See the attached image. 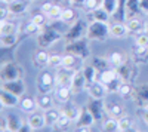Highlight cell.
<instances>
[{"label":"cell","mask_w":148,"mask_h":132,"mask_svg":"<svg viewBox=\"0 0 148 132\" xmlns=\"http://www.w3.org/2000/svg\"><path fill=\"white\" fill-rule=\"evenodd\" d=\"M86 91H88L89 97L90 98H95V100H104L105 95L108 94L107 88L102 85L99 80H96V82L90 83V85H88V86H86Z\"/></svg>","instance_id":"15"},{"label":"cell","mask_w":148,"mask_h":132,"mask_svg":"<svg viewBox=\"0 0 148 132\" xmlns=\"http://www.w3.org/2000/svg\"><path fill=\"white\" fill-rule=\"evenodd\" d=\"M86 16H88L89 21H101V22H110V18H111V15L102 6L88 12V15H86Z\"/></svg>","instance_id":"24"},{"label":"cell","mask_w":148,"mask_h":132,"mask_svg":"<svg viewBox=\"0 0 148 132\" xmlns=\"http://www.w3.org/2000/svg\"><path fill=\"white\" fill-rule=\"evenodd\" d=\"M90 64H92L98 71H99V73L105 71L107 68H110V61H108V59H105V58H102V56H95V58H92Z\"/></svg>","instance_id":"35"},{"label":"cell","mask_w":148,"mask_h":132,"mask_svg":"<svg viewBox=\"0 0 148 132\" xmlns=\"http://www.w3.org/2000/svg\"><path fill=\"white\" fill-rule=\"evenodd\" d=\"M119 5H120V0H102V3H101V6L108 12L111 16H113L116 12H117Z\"/></svg>","instance_id":"37"},{"label":"cell","mask_w":148,"mask_h":132,"mask_svg":"<svg viewBox=\"0 0 148 132\" xmlns=\"http://www.w3.org/2000/svg\"><path fill=\"white\" fill-rule=\"evenodd\" d=\"M126 27H127V31L130 34H139L142 31L147 30V24L144 21H141L138 16H132V18H127L125 21Z\"/></svg>","instance_id":"18"},{"label":"cell","mask_w":148,"mask_h":132,"mask_svg":"<svg viewBox=\"0 0 148 132\" xmlns=\"http://www.w3.org/2000/svg\"><path fill=\"white\" fill-rule=\"evenodd\" d=\"M19 109L22 110V111H25V113H33L34 111V109L37 107V102H36V100L34 98H31V97H22L21 100H19Z\"/></svg>","instance_id":"29"},{"label":"cell","mask_w":148,"mask_h":132,"mask_svg":"<svg viewBox=\"0 0 148 132\" xmlns=\"http://www.w3.org/2000/svg\"><path fill=\"white\" fill-rule=\"evenodd\" d=\"M89 109V111L92 113V116L95 117V120H101L104 113H107V105H104L102 100H95V98H90V101L86 105Z\"/></svg>","instance_id":"14"},{"label":"cell","mask_w":148,"mask_h":132,"mask_svg":"<svg viewBox=\"0 0 148 132\" xmlns=\"http://www.w3.org/2000/svg\"><path fill=\"white\" fill-rule=\"evenodd\" d=\"M18 42V33L14 34H0V45L2 47H12Z\"/></svg>","instance_id":"31"},{"label":"cell","mask_w":148,"mask_h":132,"mask_svg":"<svg viewBox=\"0 0 148 132\" xmlns=\"http://www.w3.org/2000/svg\"><path fill=\"white\" fill-rule=\"evenodd\" d=\"M125 12H126V19L127 18H132V16H136L138 12H141L139 0H126V3H125Z\"/></svg>","instance_id":"27"},{"label":"cell","mask_w":148,"mask_h":132,"mask_svg":"<svg viewBox=\"0 0 148 132\" xmlns=\"http://www.w3.org/2000/svg\"><path fill=\"white\" fill-rule=\"evenodd\" d=\"M139 8H141V12L148 15V0H139Z\"/></svg>","instance_id":"50"},{"label":"cell","mask_w":148,"mask_h":132,"mask_svg":"<svg viewBox=\"0 0 148 132\" xmlns=\"http://www.w3.org/2000/svg\"><path fill=\"white\" fill-rule=\"evenodd\" d=\"M107 114L108 116H113V117H121V116H125V110L121 109V107L119 104H114V102H111L107 105Z\"/></svg>","instance_id":"39"},{"label":"cell","mask_w":148,"mask_h":132,"mask_svg":"<svg viewBox=\"0 0 148 132\" xmlns=\"http://www.w3.org/2000/svg\"><path fill=\"white\" fill-rule=\"evenodd\" d=\"M132 126H133V123H132V120H130L127 116H121V117H119V131L126 132V131H130Z\"/></svg>","instance_id":"41"},{"label":"cell","mask_w":148,"mask_h":132,"mask_svg":"<svg viewBox=\"0 0 148 132\" xmlns=\"http://www.w3.org/2000/svg\"><path fill=\"white\" fill-rule=\"evenodd\" d=\"M49 63H51V55H49L45 49H42V47L33 55V64L37 68H45V67L49 65Z\"/></svg>","instance_id":"23"},{"label":"cell","mask_w":148,"mask_h":132,"mask_svg":"<svg viewBox=\"0 0 148 132\" xmlns=\"http://www.w3.org/2000/svg\"><path fill=\"white\" fill-rule=\"evenodd\" d=\"M65 2H71V0H65Z\"/></svg>","instance_id":"56"},{"label":"cell","mask_w":148,"mask_h":132,"mask_svg":"<svg viewBox=\"0 0 148 132\" xmlns=\"http://www.w3.org/2000/svg\"><path fill=\"white\" fill-rule=\"evenodd\" d=\"M142 119H144V122L148 126V105L147 107H142Z\"/></svg>","instance_id":"52"},{"label":"cell","mask_w":148,"mask_h":132,"mask_svg":"<svg viewBox=\"0 0 148 132\" xmlns=\"http://www.w3.org/2000/svg\"><path fill=\"white\" fill-rule=\"evenodd\" d=\"M62 58H64V55H59V54L51 55V63H49V67H53V68L62 67Z\"/></svg>","instance_id":"45"},{"label":"cell","mask_w":148,"mask_h":132,"mask_svg":"<svg viewBox=\"0 0 148 132\" xmlns=\"http://www.w3.org/2000/svg\"><path fill=\"white\" fill-rule=\"evenodd\" d=\"M84 2H86V0H71V3H73L74 6H82V8H83Z\"/></svg>","instance_id":"54"},{"label":"cell","mask_w":148,"mask_h":132,"mask_svg":"<svg viewBox=\"0 0 148 132\" xmlns=\"http://www.w3.org/2000/svg\"><path fill=\"white\" fill-rule=\"evenodd\" d=\"M101 3H102V0H86L84 5H83V8L88 10V12H90V10H93V9H96V8H99Z\"/></svg>","instance_id":"48"},{"label":"cell","mask_w":148,"mask_h":132,"mask_svg":"<svg viewBox=\"0 0 148 132\" xmlns=\"http://www.w3.org/2000/svg\"><path fill=\"white\" fill-rule=\"evenodd\" d=\"M61 116V111H58L56 109H49L45 111V122H46V126L49 128H53L56 126V122H58V119Z\"/></svg>","instance_id":"28"},{"label":"cell","mask_w":148,"mask_h":132,"mask_svg":"<svg viewBox=\"0 0 148 132\" xmlns=\"http://www.w3.org/2000/svg\"><path fill=\"white\" fill-rule=\"evenodd\" d=\"M80 111H82V107H79L76 102H70V101L65 102L62 105V109H61V113H64L67 117H70L73 122H76V119L79 117Z\"/></svg>","instance_id":"25"},{"label":"cell","mask_w":148,"mask_h":132,"mask_svg":"<svg viewBox=\"0 0 148 132\" xmlns=\"http://www.w3.org/2000/svg\"><path fill=\"white\" fill-rule=\"evenodd\" d=\"M12 2H14V0H2L3 5H9V3H12Z\"/></svg>","instance_id":"55"},{"label":"cell","mask_w":148,"mask_h":132,"mask_svg":"<svg viewBox=\"0 0 148 132\" xmlns=\"http://www.w3.org/2000/svg\"><path fill=\"white\" fill-rule=\"evenodd\" d=\"M27 123L31 126L33 131H37V129H42L43 126H46V122H45V113H31L27 119Z\"/></svg>","instance_id":"26"},{"label":"cell","mask_w":148,"mask_h":132,"mask_svg":"<svg viewBox=\"0 0 148 132\" xmlns=\"http://www.w3.org/2000/svg\"><path fill=\"white\" fill-rule=\"evenodd\" d=\"M46 14H45V12L42 10V12H37V14H34L33 16H31V22H34V24H37V25H39V27H45L46 25Z\"/></svg>","instance_id":"42"},{"label":"cell","mask_w":148,"mask_h":132,"mask_svg":"<svg viewBox=\"0 0 148 132\" xmlns=\"http://www.w3.org/2000/svg\"><path fill=\"white\" fill-rule=\"evenodd\" d=\"M88 86V82H86V77H84V73H83V68H79L76 70L74 73V77H73V82H71V91L73 94H80L83 89H86Z\"/></svg>","instance_id":"16"},{"label":"cell","mask_w":148,"mask_h":132,"mask_svg":"<svg viewBox=\"0 0 148 132\" xmlns=\"http://www.w3.org/2000/svg\"><path fill=\"white\" fill-rule=\"evenodd\" d=\"M64 37V31H61L56 28V25H49L47 28H42L40 33L36 36V42L37 46L46 49V47H51L52 45H55L58 40H61Z\"/></svg>","instance_id":"1"},{"label":"cell","mask_w":148,"mask_h":132,"mask_svg":"<svg viewBox=\"0 0 148 132\" xmlns=\"http://www.w3.org/2000/svg\"><path fill=\"white\" fill-rule=\"evenodd\" d=\"M62 8H61L59 5H53L51 9H49V12H47V18H51V19H59L61 18V15H62Z\"/></svg>","instance_id":"43"},{"label":"cell","mask_w":148,"mask_h":132,"mask_svg":"<svg viewBox=\"0 0 148 132\" xmlns=\"http://www.w3.org/2000/svg\"><path fill=\"white\" fill-rule=\"evenodd\" d=\"M76 70L65 68V67H59L55 71V82L58 86H71V82L74 77Z\"/></svg>","instance_id":"10"},{"label":"cell","mask_w":148,"mask_h":132,"mask_svg":"<svg viewBox=\"0 0 148 132\" xmlns=\"http://www.w3.org/2000/svg\"><path fill=\"white\" fill-rule=\"evenodd\" d=\"M19 97L12 92H8L5 89H0V104H2L3 109H12V107H16L19 104Z\"/></svg>","instance_id":"17"},{"label":"cell","mask_w":148,"mask_h":132,"mask_svg":"<svg viewBox=\"0 0 148 132\" xmlns=\"http://www.w3.org/2000/svg\"><path fill=\"white\" fill-rule=\"evenodd\" d=\"M86 33H88V24L83 19H77V21H74L70 25V28L64 33V39H65L67 43H70V42L86 37Z\"/></svg>","instance_id":"5"},{"label":"cell","mask_w":148,"mask_h":132,"mask_svg":"<svg viewBox=\"0 0 148 132\" xmlns=\"http://www.w3.org/2000/svg\"><path fill=\"white\" fill-rule=\"evenodd\" d=\"M99 82L107 88L108 94H117L119 88L121 86V83L125 80L121 79L117 68L113 67V68H107L105 71L99 73Z\"/></svg>","instance_id":"2"},{"label":"cell","mask_w":148,"mask_h":132,"mask_svg":"<svg viewBox=\"0 0 148 132\" xmlns=\"http://www.w3.org/2000/svg\"><path fill=\"white\" fill-rule=\"evenodd\" d=\"M147 30H148V24H147Z\"/></svg>","instance_id":"57"},{"label":"cell","mask_w":148,"mask_h":132,"mask_svg":"<svg viewBox=\"0 0 148 132\" xmlns=\"http://www.w3.org/2000/svg\"><path fill=\"white\" fill-rule=\"evenodd\" d=\"M65 52L67 54H73L79 56L80 59H88L90 55V49H89V45L84 39H79V40H74L65 45Z\"/></svg>","instance_id":"6"},{"label":"cell","mask_w":148,"mask_h":132,"mask_svg":"<svg viewBox=\"0 0 148 132\" xmlns=\"http://www.w3.org/2000/svg\"><path fill=\"white\" fill-rule=\"evenodd\" d=\"M6 119H8V128H9V131H12V132L21 131L24 123H22V120L19 119L18 114H8Z\"/></svg>","instance_id":"30"},{"label":"cell","mask_w":148,"mask_h":132,"mask_svg":"<svg viewBox=\"0 0 148 132\" xmlns=\"http://www.w3.org/2000/svg\"><path fill=\"white\" fill-rule=\"evenodd\" d=\"M30 6H31V0H14L12 3L8 5L12 16H19V15L27 14Z\"/></svg>","instance_id":"13"},{"label":"cell","mask_w":148,"mask_h":132,"mask_svg":"<svg viewBox=\"0 0 148 132\" xmlns=\"http://www.w3.org/2000/svg\"><path fill=\"white\" fill-rule=\"evenodd\" d=\"M53 95H55V100L58 102L65 104L71 100V95H74V94L71 91V86H58L56 85V88L53 89Z\"/></svg>","instance_id":"21"},{"label":"cell","mask_w":148,"mask_h":132,"mask_svg":"<svg viewBox=\"0 0 148 132\" xmlns=\"http://www.w3.org/2000/svg\"><path fill=\"white\" fill-rule=\"evenodd\" d=\"M96 120H95V117L92 116V113L89 111V109H88V107H84V109H82L79 117L76 119V122H74V123H76V128L79 131H90V128L93 126Z\"/></svg>","instance_id":"7"},{"label":"cell","mask_w":148,"mask_h":132,"mask_svg":"<svg viewBox=\"0 0 148 132\" xmlns=\"http://www.w3.org/2000/svg\"><path fill=\"white\" fill-rule=\"evenodd\" d=\"M71 122H73V120H71L70 117H67L64 113H61V116H59V119H58V122H56V128L65 131V129H68V126L71 125Z\"/></svg>","instance_id":"44"},{"label":"cell","mask_w":148,"mask_h":132,"mask_svg":"<svg viewBox=\"0 0 148 132\" xmlns=\"http://www.w3.org/2000/svg\"><path fill=\"white\" fill-rule=\"evenodd\" d=\"M135 63L132 61H129V59H126L125 63H123L120 67H117V71L120 73V76H121V79L125 80V82H135V79H136V76H138V70H136V67L133 65Z\"/></svg>","instance_id":"9"},{"label":"cell","mask_w":148,"mask_h":132,"mask_svg":"<svg viewBox=\"0 0 148 132\" xmlns=\"http://www.w3.org/2000/svg\"><path fill=\"white\" fill-rule=\"evenodd\" d=\"M132 92H133V86H132V83H130V82H123V83H121V86H120L119 91H117L119 97L123 98V100H129V98H132Z\"/></svg>","instance_id":"32"},{"label":"cell","mask_w":148,"mask_h":132,"mask_svg":"<svg viewBox=\"0 0 148 132\" xmlns=\"http://www.w3.org/2000/svg\"><path fill=\"white\" fill-rule=\"evenodd\" d=\"M22 79V68L15 61H3L0 65V80L2 82H10Z\"/></svg>","instance_id":"4"},{"label":"cell","mask_w":148,"mask_h":132,"mask_svg":"<svg viewBox=\"0 0 148 132\" xmlns=\"http://www.w3.org/2000/svg\"><path fill=\"white\" fill-rule=\"evenodd\" d=\"M0 131H2V132H6V131H9V128H8V119H6V116H5V117H2V120H0Z\"/></svg>","instance_id":"51"},{"label":"cell","mask_w":148,"mask_h":132,"mask_svg":"<svg viewBox=\"0 0 148 132\" xmlns=\"http://www.w3.org/2000/svg\"><path fill=\"white\" fill-rule=\"evenodd\" d=\"M76 18V12H74L73 8H65L62 10V15H61L59 21L61 22H65V24H71V21Z\"/></svg>","instance_id":"40"},{"label":"cell","mask_w":148,"mask_h":132,"mask_svg":"<svg viewBox=\"0 0 148 132\" xmlns=\"http://www.w3.org/2000/svg\"><path fill=\"white\" fill-rule=\"evenodd\" d=\"M40 30H42V27H39L37 24H34V22L30 21L27 25H25V28H24V33H25V34H39Z\"/></svg>","instance_id":"47"},{"label":"cell","mask_w":148,"mask_h":132,"mask_svg":"<svg viewBox=\"0 0 148 132\" xmlns=\"http://www.w3.org/2000/svg\"><path fill=\"white\" fill-rule=\"evenodd\" d=\"M132 101L136 104L139 109L148 105V83H142L133 88L132 92Z\"/></svg>","instance_id":"8"},{"label":"cell","mask_w":148,"mask_h":132,"mask_svg":"<svg viewBox=\"0 0 148 132\" xmlns=\"http://www.w3.org/2000/svg\"><path fill=\"white\" fill-rule=\"evenodd\" d=\"M36 102H37V107L43 111L53 107V98L49 95V92H39L36 95Z\"/></svg>","instance_id":"22"},{"label":"cell","mask_w":148,"mask_h":132,"mask_svg":"<svg viewBox=\"0 0 148 132\" xmlns=\"http://www.w3.org/2000/svg\"><path fill=\"white\" fill-rule=\"evenodd\" d=\"M102 129H104V131H108V132H116V131H119V119L110 116L108 119H105V120L102 122Z\"/></svg>","instance_id":"36"},{"label":"cell","mask_w":148,"mask_h":132,"mask_svg":"<svg viewBox=\"0 0 148 132\" xmlns=\"http://www.w3.org/2000/svg\"><path fill=\"white\" fill-rule=\"evenodd\" d=\"M55 76L49 71H43L40 73L39 79H37V89L39 92H51L55 86Z\"/></svg>","instance_id":"11"},{"label":"cell","mask_w":148,"mask_h":132,"mask_svg":"<svg viewBox=\"0 0 148 132\" xmlns=\"http://www.w3.org/2000/svg\"><path fill=\"white\" fill-rule=\"evenodd\" d=\"M110 36V24L101 22V21H90L88 24V33H86V39L88 40H98L104 42Z\"/></svg>","instance_id":"3"},{"label":"cell","mask_w":148,"mask_h":132,"mask_svg":"<svg viewBox=\"0 0 148 132\" xmlns=\"http://www.w3.org/2000/svg\"><path fill=\"white\" fill-rule=\"evenodd\" d=\"M0 89H5L8 92H12L18 95L21 98L24 94H25V83H24L22 79H16V80H10V82H2V86Z\"/></svg>","instance_id":"12"},{"label":"cell","mask_w":148,"mask_h":132,"mask_svg":"<svg viewBox=\"0 0 148 132\" xmlns=\"http://www.w3.org/2000/svg\"><path fill=\"white\" fill-rule=\"evenodd\" d=\"M52 6H53V3H43V5H42V10L45 12V14H47L49 9H51Z\"/></svg>","instance_id":"53"},{"label":"cell","mask_w":148,"mask_h":132,"mask_svg":"<svg viewBox=\"0 0 148 132\" xmlns=\"http://www.w3.org/2000/svg\"><path fill=\"white\" fill-rule=\"evenodd\" d=\"M127 27L123 21H114L113 24H110V36L114 39H123L127 34Z\"/></svg>","instance_id":"20"},{"label":"cell","mask_w":148,"mask_h":132,"mask_svg":"<svg viewBox=\"0 0 148 132\" xmlns=\"http://www.w3.org/2000/svg\"><path fill=\"white\" fill-rule=\"evenodd\" d=\"M18 33L16 24L12 21H0V34H14Z\"/></svg>","instance_id":"34"},{"label":"cell","mask_w":148,"mask_h":132,"mask_svg":"<svg viewBox=\"0 0 148 132\" xmlns=\"http://www.w3.org/2000/svg\"><path fill=\"white\" fill-rule=\"evenodd\" d=\"M126 56H125V54H121V52H111L110 54V56H108V61H110V65H113L114 68H117V67H120L123 63L126 61Z\"/></svg>","instance_id":"33"},{"label":"cell","mask_w":148,"mask_h":132,"mask_svg":"<svg viewBox=\"0 0 148 132\" xmlns=\"http://www.w3.org/2000/svg\"><path fill=\"white\" fill-rule=\"evenodd\" d=\"M135 43L139 46H148V30L136 34V39H135Z\"/></svg>","instance_id":"46"},{"label":"cell","mask_w":148,"mask_h":132,"mask_svg":"<svg viewBox=\"0 0 148 132\" xmlns=\"http://www.w3.org/2000/svg\"><path fill=\"white\" fill-rule=\"evenodd\" d=\"M130 59L136 64H145L148 63V46H139L136 45L132 49V54H130Z\"/></svg>","instance_id":"19"},{"label":"cell","mask_w":148,"mask_h":132,"mask_svg":"<svg viewBox=\"0 0 148 132\" xmlns=\"http://www.w3.org/2000/svg\"><path fill=\"white\" fill-rule=\"evenodd\" d=\"M8 16H12V15H10L9 8L2 6V9H0V21H6V19H8Z\"/></svg>","instance_id":"49"},{"label":"cell","mask_w":148,"mask_h":132,"mask_svg":"<svg viewBox=\"0 0 148 132\" xmlns=\"http://www.w3.org/2000/svg\"><path fill=\"white\" fill-rule=\"evenodd\" d=\"M77 59H79V56L65 52V55H64V58H62V67L76 70V67H77Z\"/></svg>","instance_id":"38"}]
</instances>
